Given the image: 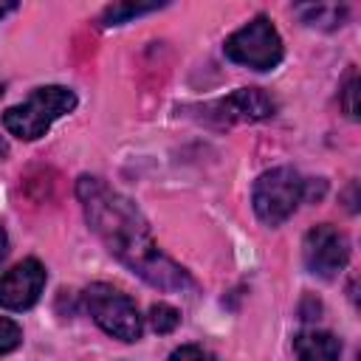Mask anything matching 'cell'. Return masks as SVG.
<instances>
[{"label":"cell","instance_id":"6da1fadb","mask_svg":"<svg viewBox=\"0 0 361 361\" xmlns=\"http://www.w3.org/2000/svg\"><path fill=\"white\" fill-rule=\"evenodd\" d=\"M76 197L82 203L90 231L104 243V248L121 265L138 274L147 285L158 290L195 288V279L189 276V271L180 268L172 257H166L158 248L147 217L127 195L110 189L96 175H82L76 180Z\"/></svg>","mask_w":361,"mask_h":361},{"label":"cell","instance_id":"7a4b0ae2","mask_svg":"<svg viewBox=\"0 0 361 361\" xmlns=\"http://www.w3.org/2000/svg\"><path fill=\"white\" fill-rule=\"evenodd\" d=\"M73 107H76V93L71 87L62 85L34 87L23 104H14L3 113V127L20 141H37L51 130L56 118L68 116Z\"/></svg>","mask_w":361,"mask_h":361},{"label":"cell","instance_id":"3957f363","mask_svg":"<svg viewBox=\"0 0 361 361\" xmlns=\"http://www.w3.org/2000/svg\"><path fill=\"white\" fill-rule=\"evenodd\" d=\"M307 195H310V180H305L293 166L268 169L254 180L251 189L254 214L271 228L282 226L299 209V203H305Z\"/></svg>","mask_w":361,"mask_h":361},{"label":"cell","instance_id":"277c9868","mask_svg":"<svg viewBox=\"0 0 361 361\" xmlns=\"http://www.w3.org/2000/svg\"><path fill=\"white\" fill-rule=\"evenodd\" d=\"M85 307L93 322L118 341H138L144 333V316L138 313V305L107 282H96L85 290Z\"/></svg>","mask_w":361,"mask_h":361},{"label":"cell","instance_id":"5b68a950","mask_svg":"<svg viewBox=\"0 0 361 361\" xmlns=\"http://www.w3.org/2000/svg\"><path fill=\"white\" fill-rule=\"evenodd\" d=\"M223 54L251 71H274L285 56V45L276 25L265 14H257L226 39Z\"/></svg>","mask_w":361,"mask_h":361},{"label":"cell","instance_id":"8992f818","mask_svg":"<svg viewBox=\"0 0 361 361\" xmlns=\"http://www.w3.org/2000/svg\"><path fill=\"white\" fill-rule=\"evenodd\" d=\"M302 259L313 276L336 279L350 262V240L341 228L319 223L302 240Z\"/></svg>","mask_w":361,"mask_h":361},{"label":"cell","instance_id":"52a82bcc","mask_svg":"<svg viewBox=\"0 0 361 361\" xmlns=\"http://www.w3.org/2000/svg\"><path fill=\"white\" fill-rule=\"evenodd\" d=\"M276 113V102L262 87H240L226 99H217L203 107V118L217 127H228L234 121H259Z\"/></svg>","mask_w":361,"mask_h":361},{"label":"cell","instance_id":"ba28073f","mask_svg":"<svg viewBox=\"0 0 361 361\" xmlns=\"http://www.w3.org/2000/svg\"><path fill=\"white\" fill-rule=\"evenodd\" d=\"M45 282H48V274H45V265L34 257L17 262L14 268H8L3 276H0V307L6 310H31L42 290H45Z\"/></svg>","mask_w":361,"mask_h":361},{"label":"cell","instance_id":"9c48e42d","mask_svg":"<svg viewBox=\"0 0 361 361\" xmlns=\"http://www.w3.org/2000/svg\"><path fill=\"white\" fill-rule=\"evenodd\" d=\"M296 361H338L341 341L327 330H305L293 338Z\"/></svg>","mask_w":361,"mask_h":361},{"label":"cell","instance_id":"30bf717a","mask_svg":"<svg viewBox=\"0 0 361 361\" xmlns=\"http://www.w3.org/2000/svg\"><path fill=\"white\" fill-rule=\"evenodd\" d=\"M296 11H299L302 23L313 25V28H338L347 17L344 6H299Z\"/></svg>","mask_w":361,"mask_h":361},{"label":"cell","instance_id":"8fae6325","mask_svg":"<svg viewBox=\"0 0 361 361\" xmlns=\"http://www.w3.org/2000/svg\"><path fill=\"white\" fill-rule=\"evenodd\" d=\"M149 327L155 330V333H161V336H166V333H172L178 324H180V310H175L172 305H166V302H155L152 307H149Z\"/></svg>","mask_w":361,"mask_h":361},{"label":"cell","instance_id":"7c38bea8","mask_svg":"<svg viewBox=\"0 0 361 361\" xmlns=\"http://www.w3.org/2000/svg\"><path fill=\"white\" fill-rule=\"evenodd\" d=\"M155 8H158V3H144V6H138V3H116V6L104 8L102 20H104V25H121L130 17H138V14H147V11H155Z\"/></svg>","mask_w":361,"mask_h":361},{"label":"cell","instance_id":"4fadbf2b","mask_svg":"<svg viewBox=\"0 0 361 361\" xmlns=\"http://www.w3.org/2000/svg\"><path fill=\"white\" fill-rule=\"evenodd\" d=\"M20 344H23V330H20V324H17L14 319L0 316V355L14 353Z\"/></svg>","mask_w":361,"mask_h":361},{"label":"cell","instance_id":"5bb4252c","mask_svg":"<svg viewBox=\"0 0 361 361\" xmlns=\"http://www.w3.org/2000/svg\"><path fill=\"white\" fill-rule=\"evenodd\" d=\"M169 361H217V358L200 344H180L178 350H172Z\"/></svg>","mask_w":361,"mask_h":361},{"label":"cell","instance_id":"9a60e30c","mask_svg":"<svg viewBox=\"0 0 361 361\" xmlns=\"http://www.w3.org/2000/svg\"><path fill=\"white\" fill-rule=\"evenodd\" d=\"M355 93H358V76H355V71H350V76H347V85L341 87V107H344V113H347L350 118H358Z\"/></svg>","mask_w":361,"mask_h":361},{"label":"cell","instance_id":"2e32d148","mask_svg":"<svg viewBox=\"0 0 361 361\" xmlns=\"http://www.w3.org/2000/svg\"><path fill=\"white\" fill-rule=\"evenodd\" d=\"M6 257H8V234H6V228L0 226V265H3Z\"/></svg>","mask_w":361,"mask_h":361},{"label":"cell","instance_id":"e0dca14e","mask_svg":"<svg viewBox=\"0 0 361 361\" xmlns=\"http://www.w3.org/2000/svg\"><path fill=\"white\" fill-rule=\"evenodd\" d=\"M17 8V3H0V20L8 14V11H14Z\"/></svg>","mask_w":361,"mask_h":361},{"label":"cell","instance_id":"ac0fdd59","mask_svg":"<svg viewBox=\"0 0 361 361\" xmlns=\"http://www.w3.org/2000/svg\"><path fill=\"white\" fill-rule=\"evenodd\" d=\"M6 158H8V144L0 138V161H6Z\"/></svg>","mask_w":361,"mask_h":361},{"label":"cell","instance_id":"d6986e66","mask_svg":"<svg viewBox=\"0 0 361 361\" xmlns=\"http://www.w3.org/2000/svg\"><path fill=\"white\" fill-rule=\"evenodd\" d=\"M0 96H3V82H0Z\"/></svg>","mask_w":361,"mask_h":361}]
</instances>
